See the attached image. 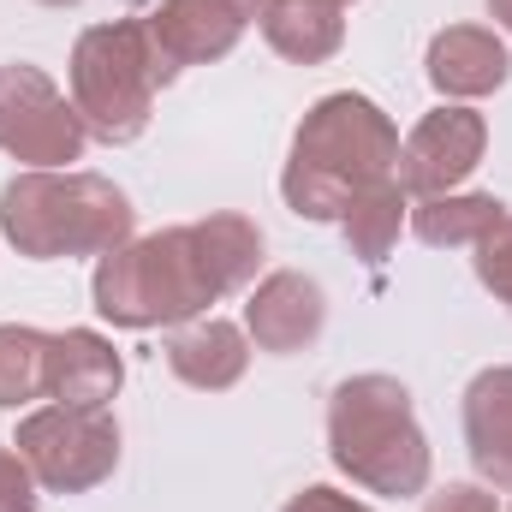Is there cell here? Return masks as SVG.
<instances>
[{"label": "cell", "instance_id": "6da1fadb", "mask_svg": "<svg viewBox=\"0 0 512 512\" xmlns=\"http://www.w3.org/2000/svg\"><path fill=\"white\" fill-rule=\"evenodd\" d=\"M262 268V227L251 215H209L191 227H161L120 251L96 256L90 298L114 328H185L221 298L245 292Z\"/></svg>", "mask_w": 512, "mask_h": 512}, {"label": "cell", "instance_id": "7a4b0ae2", "mask_svg": "<svg viewBox=\"0 0 512 512\" xmlns=\"http://www.w3.org/2000/svg\"><path fill=\"white\" fill-rule=\"evenodd\" d=\"M399 179V126L358 90L322 96L286 149L280 197L298 221H346L358 197Z\"/></svg>", "mask_w": 512, "mask_h": 512}, {"label": "cell", "instance_id": "3957f363", "mask_svg": "<svg viewBox=\"0 0 512 512\" xmlns=\"http://www.w3.org/2000/svg\"><path fill=\"white\" fill-rule=\"evenodd\" d=\"M0 233L30 262H72V256H108L131 245L137 209L131 197L78 167H24L0 185Z\"/></svg>", "mask_w": 512, "mask_h": 512}, {"label": "cell", "instance_id": "277c9868", "mask_svg": "<svg viewBox=\"0 0 512 512\" xmlns=\"http://www.w3.org/2000/svg\"><path fill=\"white\" fill-rule=\"evenodd\" d=\"M328 459L370 495L411 501L429 489V435L399 376H346L328 393Z\"/></svg>", "mask_w": 512, "mask_h": 512}, {"label": "cell", "instance_id": "5b68a950", "mask_svg": "<svg viewBox=\"0 0 512 512\" xmlns=\"http://www.w3.org/2000/svg\"><path fill=\"white\" fill-rule=\"evenodd\" d=\"M173 78L179 72L167 66V54L155 48L143 18L90 24L72 42V108L102 143H137L149 131L155 96Z\"/></svg>", "mask_w": 512, "mask_h": 512}, {"label": "cell", "instance_id": "8992f818", "mask_svg": "<svg viewBox=\"0 0 512 512\" xmlns=\"http://www.w3.org/2000/svg\"><path fill=\"white\" fill-rule=\"evenodd\" d=\"M18 459L48 495H90L120 471V423L108 405H42L18 417Z\"/></svg>", "mask_w": 512, "mask_h": 512}, {"label": "cell", "instance_id": "52a82bcc", "mask_svg": "<svg viewBox=\"0 0 512 512\" xmlns=\"http://www.w3.org/2000/svg\"><path fill=\"white\" fill-rule=\"evenodd\" d=\"M84 149H90V126L42 66L30 60L0 66V155L24 167H72L84 161Z\"/></svg>", "mask_w": 512, "mask_h": 512}, {"label": "cell", "instance_id": "ba28073f", "mask_svg": "<svg viewBox=\"0 0 512 512\" xmlns=\"http://www.w3.org/2000/svg\"><path fill=\"white\" fill-rule=\"evenodd\" d=\"M489 149V120L465 102H447L435 114H423L411 137L399 143V185L405 197H447L459 191Z\"/></svg>", "mask_w": 512, "mask_h": 512}, {"label": "cell", "instance_id": "9c48e42d", "mask_svg": "<svg viewBox=\"0 0 512 512\" xmlns=\"http://www.w3.org/2000/svg\"><path fill=\"white\" fill-rule=\"evenodd\" d=\"M328 328V292L298 274V268H274L251 286V304H245V334H251L256 352H274V358H292L304 346H316Z\"/></svg>", "mask_w": 512, "mask_h": 512}, {"label": "cell", "instance_id": "30bf717a", "mask_svg": "<svg viewBox=\"0 0 512 512\" xmlns=\"http://www.w3.org/2000/svg\"><path fill=\"white\" fill-rule=\"evenodd\" d=\"M149 36L155 48L167 54V66H209V60H227L245 36V18L233 0H161L149 18Z\"/></svg>", "mask_w": 512, "mask_h": 512}, {"label": "cell", "instance_id": "8fae6325", "mask_svg": "<svg viewBox=\"0 0 512 512\" xmlns=\"http://www.w3.org/2000/svg\"><path fill=\"white\" fill-rule=\"evenodd\" d=\"M423 66H429V84H435L447 102L495 96V90L512 78L507 42H501L495 30H483V24H447V30L429 42Z\"/></svg>", "mask_w": 512, "mask_h": 512}, {"label": "cell", "instance_id": "7c38bea8", "mask_svg": "<svg viewBox=\"0 0 512 512\" xmlns=\"http://www.w3.org/2000/svg\"><path fill=\"white\" fill-rule=\"evenodd\" d=\"M167 370L197 393H227L251 370V334L227 316H197L185 328H173L167 340Z\"/></svg>", "mask_w": 512, "mask_h": 512}, {"label": "cell", "instance_id": "4fadbf2b", "mask_svg": "<svg viewBox=\"0 0 512 512\" xmlns=\"http://www.w3.org/2000/svg\"><path fill=\"white\" fill-rule=\"evenodd\" d=\"M465 453L489 489L512 495V364H495L465 387Z\"/></svg>", "mask_w": 512, "mask_h": 512}, {"label": "cell", "instance_id": "5bb4252c", "mask_svg": "<svg viewBox=\"0 0 512 512\" xmlns=\"http://www.w3.org/2000/svg\"><path fill=\"white\" fill-rule=\"evenodd\" d=\"M126 382V364L108 334L96 328H66L48 340V399L60 405H108Z\"/></svg>", "mask_w": 512, "mask_h": 512}, {"label": "cell", "instance_id": "9a60e30c", "mask_svg": "<svg viewBox=\"0 0 512 512\" xmlns=\"http://www.w3.org/2000/svg\"><path fill=\"white\" fill-rule=\"evenodd\" d=\"M346 6L334 0H268V12L256 18L262 24V42L292 60V66H322L346 48Z\"/></svg>", "mask_w": 512, "mask_h": 512}, {"label": "cell", "instance_id": "2e32d148", "mask_svg": "<svg viewBox=\"0 0 512 512\" xmlns=\"http://www.w3.org/2000/svg\"><path fill=\"white\" fill-rule=\"evenodd\" d=\"M501 215H507V203L489 197V191H447V197H417L411 203V233L429 251H471Z\"/></svg>", "mask_w": 512, "mask_h": 512}, {"label": "cell", "instance_id": "e0dca14e", "mask_svg": "<svg viewBox=\"0 0 512 512\" xmlns=\"http://www.w3.org/2000/svg\"><path fill=\"white\" fill-rule=\"evenodd\" d=\"M411 221V197H405V185L393 179V185H376L370 197H358L352 209H346V221H340V233H346V245L358 262H370V268H382L387 251L399 245V227Z\"/></svg>", "mask_w": 512, "mask_h": 512}, {"label": "cell", "instance_id": "ac0fdd59", "mask_svg": "<svg viewBox=\"0 0 512 512\" xmlns=\"http://www.w3.org/2000/svg\"><path fill=\"white\" fill-rule=\"evenodd\" d=\"M48 340L30 322H0V411H18L48 393Z\"/></svg>", "mask_w": 512, "mask_h": 512}, {"label": "cell", "instance_id": "d6986e66", "mask_svg": "<svg viewBox=\"0 0 512 512\" xmlns=\"http://www.w3.org/2000/svg\"><path fill=\"white\" fill-rule=\"evenodd\" d=\"M471 251H477V280L512 310V209L471 245Z\"/></svg>", "mask_w": 512, "mask_h": 512}, {"label": "cell", "instance_id": "ffe728a7", "mask_svg": "<svg viewBox=\"0 0 512 512\" xmlns=\"http://www.w3.org/2000/svg\"><path fill=\"white\" fill-rule=\"evenodd\" d=\"M36 477H30V465L18 459V447L6 441L0 447V512H36Z\"/></svg>", "mask_w": 512, "mask_h": 512}, {"label": "cell", "instance_id": "44dd1931", "mask_svg": "<svg viewBox=\"0 0 512 512\" xmlns=\"http://www.w3.org/2000/svg\"><path fill=\"white\" fill-rule=\"evenodd\" d=\"M280 512H370V507L352 501V495H340V489H328V483H310L304 495H292Z\"/></svg>", "mask_w": 512, "mask_h": 512}, {"label": "cell", "instance_id": "7402d4cb", "mask_svg": "<svg viewBox=\"0 0 512 512\" xmlns=\"http://www.w3.org/2000/svg\"><path fill=\"white\" fill-rule=\"evenodd\" d=\"M489 18H495V24L512 36V0H489Z\"/></svg>", "mask_w": 512, "mask_h": 512}, {"label": "cell", "instance_id": "603a6c76", "mask_svg": "<svg viewBox=\"0 0 512 512\" xmlns=\"http://www.w3.org/2000/svg\"><path fill=\"white\" fill-rule=\"evenodd\" d=\"M233 6H239V18H245V24H256V18L268 12V0H233Z\"/></svg>", "mask_w": 512, "mask_h": 512}, {"label": "cell", "instance_id": "cb8c5ba5", "mask_svg": "<svg viewBox=\"0 0 512 512\" xmlns=\"http://www.w3.org/2000/svg\"><path fill=\"white\" fill-rule=\"evenodd\" d=\"M42 6H78V0H42Z\"/></svg>", "mask_w": 512, "mask_h": 512}, {"label": "cell", "instance_id": "d4e9b609", "mask_svg": "<svg viewBox=\"0 0 512 512\" xmlns=\"http://www.w3.org/2000/svg\"><path fill=\"white\" fill-rule=\"evenodd\" d=\"M334 6H352V0H334Z\"/></svg>", "mask_w": 512, "mask_h": 512}, {"label": "cell", "instance_id": "484cf974", "mask_svg": "<svg viewBox=\"0 0 512 512\" xmlns=\"http://www.w3.org/2000/svg\"><path fill=\"white\" fill-rule=\"evenodd\" d=\"M501 512H512V507H501Z\"/></svg>", "mask_w": 512, "mask_h": 512}]
</instances>
